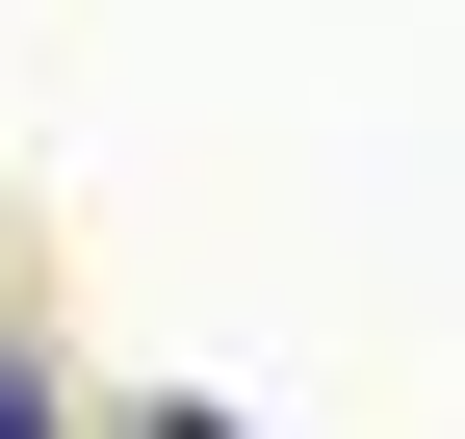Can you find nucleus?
<instances>
[{
	"mask_svg": "<svg viewBox=\"0 0 465 439\" xmlns=\"http://www.w3.org/2000/svg\"><path fill=\"white\" fill-rule=\"evenodd\" d=\"M0 439H52V388H26V362H0Z\"/></svg>",
	"mask_w": 465,
	"mask_h": 439,
	"instance_id": "nucleus-1",
	"label": "nucleus"
}]
</instances>
